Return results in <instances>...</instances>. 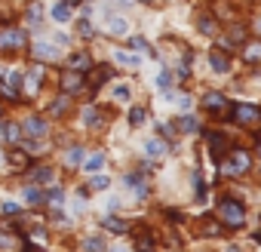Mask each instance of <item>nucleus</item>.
Returning a JSON list of instances; mask_svg holds the SVG:
<instances>
[{"mask_svg": "<svg viewBox=\"0 0 261 252\" xmlns=\"http://www.w3.org/2000/svg\"><path fill=\"white\" fill-rule=\"evenodd\" d=\"M218 221L227 224V228H243L246 224V206L233 197H224L218 203Z\"/></svg>", "mask_w": 261, "mask_h": 252, "instance_id": "1", "label": "nucleus"}, {"mask_svg": "<svg viewBox=\"0 0 261 252\" xmlns=\"http://www.w3.org/2000/svg\"><path fill=\"white\" fill-rule=\"evenodd\" d=\"M19 126H22V136H28L31 142H37V139H43V136L49 133V123H46V117H37V114L25 117V123H19Z\"/></svg>", "mask_w": 261, "mask_h": 252, "instance_id": "2", "label": "nucleus"}, {"mask_svg": "<svg viewBox=\"0 0 261 252\" xmlns=\"http://www.w3.org/2000/svg\"><path fill=\"white\" fill-rule=\"evenodd\" d=\"M230 117L240 126H252V123H261V108L258 105H233Z\"/></svg>", "mask_w": 261, "mask_h": 252, "instance_id": "3", "label": "nucleus"}, {"mask_svg": "<svg viewBox=\"0 0 261 252\" xmlns=\"http://www.w3.org/2000/svg\"><path fill=\"white\" fill-rule=\"evenodd\" d=\"M249 163H252V160H249V154H246V151H230V157L221 163V169H224V172L240 175V172H246V169H249Z\"/></svg>", "mask_w": 261, "mask_h": 252, "instance_id": "4", "label": "nucleus"}, {"mask_svg": "<svg viewBox=\"0 0 261 252\" xmlns=\"http://www.w3.org/2000/svg\"><path fill=\"white\" fill-rule=\"evenodd\" d=\"M25 31L19 28H7V31H0V49H22L25 46Z\"/></svg>", "mask_w": 261, "mask_h": 252, "instance_id": "5", "label": "nucleus"}, {"mask_svg": "<svg viewBox=\"0 0 261 252\" xmlns=\"http://www.w3.org/2000/svg\"><path fill=\"white\" fill-rule=\"evenodd\" d=\"M59 83H62V89H65V95H74V92H80V89H83V83H86V77H83V74H77V71H65Z\"/></svg>", "mask_w": 261, "mask_h": 252, "instance_id": "6", "label": "nucleus"}, {"mask_svg": "<svg viewBox=\"0 0 261 252\" xmlns=\"http://www.w3.org/2000/svg\"><path fill=\"white\" fill-rule=\"evenodd\" d=\"M34 59H40V62H56V59H59V49H56L53 43L37 40V43H34Z\"/></svg>", "mask_w": 261, "mask_h": 252, "instance_id": "7", "label": "nucleus"}, {"mask_svg": "<svg viewBox=\"0 0 261 252\" xmlns=\"http://www.w3.org/2000/svg\"><path fill=\"white\" fill-rule=\"evenodd\" d=\"M10 169H13V172H25V169H31V157H28V151H13V154H10Z\"/></svg>", "mask_w": 261, "mask_h": 252, "instance_id": "8", "label": "nucleus"}, {"mask_svg": "<svg viewBox=\"0 0 261 252\" xmlns=\"http://www.w3.org/2000/svg\"><path fill=\"white\" fill-rule=\"evenodd\" d=\"M243 62L246 65H261V40H252L243 46Z\"/></svg>", "mask_w": 261, "mask_h": 252, "instance_id": "9", "label": "nucleus"}, {"mask_svg": "<svg viewBox=\"0 0 261 252\" xmlns=\"http://www.w3.org/2000/svg\"><path fill=\"white\" fill-rule=\"evenodd\" d=\"M53 179H56V169L53 166H34L31 169V182L34 185H49Z\"/></svg>", "mask_w": 261, "mask_h": 252, "instance_id": "10", "label": "nucleus"}, {"mask_svg": "<svg viewBox=\"0 0 261 252\" xmlns=\"http://www.w3.org/2000/svg\"><path fill=\"white\" fill-rule=\"evenodd\" d=\"M68 65H71L68 71H77V74H83V71H89V68H92V59H89L86 53H74Z\"/></svg>", "mask_w": 261, "mask_h": 252, "instance_id": "11", "label": "nucleus"}, {"mask_svg": "<svg viewBox=\"0 0 261 252\" xmlns=\"http://www.w3.org/2000/svg\"><path fill=\"white\" fill-rule=\"evenodd\" d=\"M40 80H43V65H31V71L22 77V86L37 89V86H40Z\"/></svg>", "mask_w": 261, "mask_h": 252, "instance_id": "12", "label": "nucleus"}, {"mask_svg": "<svg viewBox=\"0 0 261 252\" xmlns=\"http://www.w3.org/2000/svg\"><path fill=\"white\" fill-rule=\"evenodd\" d=\"M203 108L206 111H221V108H227V98L221 92H206L203 95Z\"/></svg>", "mask_w": 261, "mask_h": 252, "instance_id": "13", "label": "nucleus"}, {"mask_svg": "<svg viewBox=\"0 0 261 252\" xmlns=\"http://www.w3.org/2000/svg\"><path fill=\"white\" fill-rule=\"evenodd\" d=\"M49 16H53V19H56L59 25H65V22H71V7L65 4V0H59V4H56V7L49 10Z\"/></svg>", "mask_w": 261, "mask_h": 252, "instance_id": "14", "label": "nucleus"}, {"mask_svg": "<svg viewBox=\"0 0 261 252\" xmlns=\"http://www.w3.org/2000/svg\"><path fill=\"white\" fill-rule=\"evenodd\" d=\"M25 136H22V126L19 123H4V142H13V145H19Z\"/></svg>", "mask_w": 261, "mask_h": 252, "instance_id": "15", "label": "nucleus"}, {"mask_svg": "<svg viewBox=\"0 0 261 252\" xmlns=\"http://www.w3.org/2000/svg\"><path fill=\"white\" fill-rule=\"evenodd\" d=\"M209 62H212V68L215 71H230V59H227V53H221V49H212V56H209Z\"/></svg>", "mask_w": 261, "mask_h": 252, "instance_id": "16", "label": "nucleus"}, {"mask_svg": "<svg viewBox=\"0 0 261 252\" xmlns=\"http://www.w3.org/2000/svg\"><path fill=\"white\" fill-rule=\"evenodd\" d=\"M101 228L111 231V234H126V231H129V224H126L123 218H117V215H108V218L101 221Z\"/></svg>", "mask_w": 261, "mask_h": 252, "instance_id": "17", "label": "nucleus"}, {"mask_svg": "<svg viewBox=\"0 0 261 252\" xmlns=\"http://www.w3.org/2000/svg\"><path fill=\"white\" fill-rule=\"evenodd\" d=\"M123 185H126L129 191H136L139 197H148V185H145V179H139V175H126Z\"/></svg>", "mask_w": 261, "mask_h": 252, "instance_id": "18", "label": "nucleus"}, {"mask_svg": "<svg viewBox=\"0 0 261 252\" xmlns=\"http://www.w3.org/2000/svg\"><path fill=\"white\" fill-rule=\"evenodd\" d=\"M145 154H148V157H154V160H160V157L166 154V142H160V139H148Z\"/></svg>", "mask_w": 261, "mask_h": 252, "instance_id": "19", "label": "nucleus"}, {"mask_svg": "<svg viewBox=\"0 0 261 252\" xmlns=\"http://www.w3.org/2000/svg\"><path fill=\"white\" fill-rule=\"evenodd\" d=\"M80 163H83V148H68V151H65V166L74 169V166H80Z\"/></svg>", "mask_w": 261, "mask_h": 252, "instance_id": "20", "label": "nucleus"}, {"mask_svg": "<svg viewBox=\"0 0 261 252\" xmlns=\"http://www.w3.org/2000/svg\"><path fill=\"white\" fill-rule=\"evenodd\" d=\"M114 59H117L120 65H126V68H139V65H142V59H139L136 53H123V49H120V53H114Z\"/></svg>", "mask_w": 261, "mask_h": 252, "instance_id": "21", "label": "nucleus"}, {"mask_svg": "<svg viewBox=\"0 0 261 252\" xmlns=\"http://www.w3.org/2000/svg\"><path fill=\"white\" fill-rule=\"evenodd\" d=\"M101 166H105V154H101V151H98V154H89V160H83V169H86V172H98Z\"/></svg>", "mask_w": 261, "mask_h": 252, "instance_id": "22", "label": "nucleus"}, {"mask_svg": "<svg viewBox=\"0 0 261 252\" xmlns=\"http://www.w3.org/2000/svg\"><path fill=\"white\" fill-rule=\"evenodd\" d=\"M108 31H111L114 37H123V34L129 31V25H126V19H108Z\"/></svg>", "mask_w": 261, "mask_h": 252, "instance_id": "23", "label": "nucleus"}, {"mask_svg": "<svg viewBox=\"0 0 261 252\" xmlns=\"http://www.w3.org/2000/svg\"><path fill=\"white\" fill-rule=\"evenodd\" d=\"M62 200H65V191H62V188H49V191L43 194V203H46V206H59Z\"/></svg>", "mask_w": 261, "mask_h": 252, "instance_id": "24", "label": "nucleus"}, {"mask_svg": "<svg viewBox=\"0 0 261 252\" xmlns=\"http://www.w3.org/2000/svg\"><path fill=\"white\" fill-rule=\"evenodd\" d=\"M175 130H181V133H197L200 123H197V117H181V120L175 123Z\"/></svg>", "mask_w": 261, "mask_h": 252, "instance_id": "25", "label": "nucleus"}, {"mask_svg": "<svg viewBox=\"0 0 261 252\" xmlns=\"http://www.w3.org/2000/svg\"><path fill=\"white\" fill-rule=\"evenodd\" d=\"M83 252H105V240H101V237H89V240H83Z\"/></svg>", "mask_w": 261, "mask_h": 252, "instance_id": "26", "label": "nucleus"}, {"mask_svg": "<svg viewBox=\"0 0 261 252\" xmlns=\"http://www.w3.org/2000/svg\"><path fill=\"white\" fill-rule=\"evenodd\" d=\"M108 77H111V68H95V74H92V83H89V86H92V89H98Z\"/></svg>", "mask_w": 261, "mask_h": 252, "instance_id": "27", "label": "nucleus"}, {"mask_svg": "<svg viewBox=\"0 0 261 252\" xmlns=\"http://www.w3.org/2000/svg\"><path fill=\"white\" fill-rule=\"evenodd\" d=\"M209 145H212V157L221 163V151H224V139L221 136H209Z\"/></svg>", "mask_w": 261, "mask_h": 252, "instance_id": "28", "label": "nucleus"}, {"mask_svg": "<svg viewBox=\"0 0 261 252\" xmlns=\"http://www.w3.org/2000/svg\"><path fill=\"white\" fill-rule=\"evenodd\" d=\"M25 200H28V203H43V191H40L37 185H28V188H25Z\"/></svg>", "mask_w": 261, "mask_h": 252, "instance_id": "29", "label": "nucleus"}, {"mask_svg": "<svg viewBox=\"0 0 261 252\" xmlns=\"http://www.w3.org/2000/svg\"><path fill=\"white\" fill-rule=\"evenodd\" d=\"M40 19H43V7H40V4H31V7H28V22H31V25H40Z\"/></svg>", "mask_w": 261, "mask_h": 252, "instance_id": "30", "label": "nucleus"}, {"mask_svg": "<svg viewBox=\"0 0 261 252\" xmlns=\"http://www.w3.org/2000/svg\"><path fill=\"white\" fill-rule=\"evenodd\" d=\"M83 123H86V126H98V123H101V117H98V111H95L92 105L83 111Z\"/></svg>", "mask_w": 261, "mask_h": 252, "instance_id": "31", "label": "nucleus"}, {"mask_svg": "<svg viewBox=\"0 0 261 252\" xmlns=\"http://www.w3.org/2000/svg\"><path fill=\"white\" fill-rule=\"evenodd\" d=\"M203 234H206V237H215V234H221V221H215V218H206V221H203Z\"/></svg>", "mask_w": 261, "mask_h": 252, "instance_id": "32", "label": "nucleus"}, {"mask_svg": "<svg viewBox=\"0 0 261 252\" xmlns=\"http://www.w3.org/2000/svg\"><path fill=\"white\" fill-rule=\"evenodd\" d=\"M129 123H133V126H139V123H145V108H133V111H129Z\"/></svg>", "mask_w": 261, "mask_h": 252, "instance_id": "33", "label": "nucleus"}, {"mask_svg": "<svg viewBox=\"0 0 261 252\" xmlns=\"http://www.w3.org/2000/svg\"><path fill=\"white\" fill-rule=\"evenodd\" d=\"M246 40V31L237 25V28H230V34H227V43H243Z\"/></svg>", "mask_w": 261, "mask_h": 252, "instance_id": "34", "label": "nucleus"}, {"mask_svg": "<svg viewBox=\"0 0 261 252\" xmlns=\"http://www.w3.org/2000/svg\"><path fill=\"white\" fill-rule=\"evenodd\" d=\"M157 86H160L163 92H169V86H172V74H169V71H160V77H157Z\"/></svg>", "mask_w": 261, "mask_h": 252, "instance_id": "35", "label": "nucleus"}, {"mask_svg": "<svg viewBox=\"0 0 261 252\" xmlns=\"http://www.w3.org/2000/svg\"><path fill=\"white\" fill-rule=\"evenodd\" d=\"M28 243H37V246H43V243H46V231H43V228L31 231V234H28Z\"/></svg>", "mask_w": 261, "mask_h": 252, "instance_id": "36", "label": "nucleus"}, {"mask_svg": "<svg viewBox=\"0 0 261 252\" xmlns=\"http://www.w3.org/2000/svg\"><path fill=\"white\" fill-rule=\"evenodd\" d=\"M108 185H111V179H105V175H95V179L89 182V188H92V191H105Z\"/></svg>", "mask_w": 261, "mask_h": 252, "instance_id": "37", "label": "nucleus"}, {"mask_svg": "<svg viewBox=\"0 0 261 252\" xmlns=\"http://www.w3.org/2000/svg\"><path fill=\"white\" fill-rule=\"evenodd\" d=\"M197 25H200V31H203V34H215V22H212V19H206V16H203Z\"/></svg>", "mask_w": 261, "mask_h": 252, "instance_id": "38", "label": "nucleus"}, {"mask_svg": "<svg viewBox=\"0 0 261 252\" xmlns=\"http://www.w3.org/2000/svg\"><path fill=\"white\" fill-rule=\"evenodd\" d=\"M65 111H68V98H56V102H53V114L59 117V114H65Z\"/></svg>", "mask_w": 261, "mask_h": 252, "instance_id": "39", "label": "nucleus"}, {"mask_svg": "<svg viewBox=\"0 0 261 252\" xmlns=\"http://www.w3.org/2000/svg\"><path fill=\"white\" fill-rule=\"evenodd\" d=\"M19 212H22V209H19L16 200H7V203H4V215H19Z\"/></svg>", "mask_w": 261, "mask_h": 252, "instance_id": "40", "label": "nucleus"}, {"mask_svg": "<svg viewBox=\"0 0 261 252\" xmlns=\"http://www.w3.org/2000/svg\"><path fill=\"white\" fill-rule=\"evenodd\" d=\"M0 95H4V98H13V102H19V92H16V89H10L7 83H0Z\"/></svg>", "mask_w": 261, "mask_h": 252, "instance_id": "41", "label": "nucleus"}, {"mask_svg": "<svg viewBox=\"0 0 261 252\" xmlns=\"http://www.w3.org/2000/svg\"><path fill=\"white\" fill-rule=\"evenodd\" d=\"M77 34H80V37H92V25H89V22L83 19V22L77 25Z\"/></svg>", "mask_w": 261, "mask_h": 252, "instance_id": "42", "label": "nucleus"}, {"mask_svg": "<svg viewBox=\"0 0 261 252\" xmlns=\"http://www.w3.org/2000/svg\"><path fill=\"white\" fill-rule=\"evenodd\" d=\"M114 98H117V102H126V98H129V86H117V89H114Z\"/></svg>", "mask_w": 261, "mask_h": 252, "instance_id": "43", "label": "nucleus"}, {"mask_svg": "<svg viewBox=\"0 0 261 252\" xmlns=\"http://www.w3.org/2000/svg\"><path fill=\"white\" fill-rule=\"evenodd\" d=\"M194 191H197V197H203V194H206V185H203V179H200V175L194 179Z\"/></svg>", "mask_w": 261, "mask_h": 252, "instance_id": "44", "label": "nucleus"}, {"mask_svg": "<svg viewBox=\"0 0 261 252\" xmlns=\"http://www.w3.org/2000/svg\"><path fill=\"white\" fill-rule=\"evenodd\" d=\"M129 43H133V49H148V40H142V37H133Z\"/></svg>", "mask_w": 261, "mask_h": 252, "instance_id": "45", "label": "nucleus"}, {"mask_svg": "<svg viewBox=\"0 0 261 252\" xmlns=\"http://www.w3.org/2000/svg\"><path fill=\"white\" fill-rule=\"evenodd\" d=\"M111 252H126V249H123V246H114V249H111Z\"/></svg>", "mask_w": 261, "mask_h": 252, "instance_id": "46", "label": "nucleus"}, {"mask_svg": "<svg viewBox=\"0 0 261 252\" xmlns=\"http://www.w3.org/2000/svg\"><path fill=\"white\" fill-rule=\"evenodd\" d=\"M0 142H4V123H0Z\"/></svg>", "mask_w": 261, "mask_h": 252, "instance_id": "47", "label": "nucleus"}, {"mask_svg": "<svg viewBox=\"0 0 261 252\" xmlns=\"http://www.w3.org/2000/svg\"><path fill=\"white\" fill-rule=\"evenodd\" d=\"M142 4H151V0H142Z\"/></svg>", "mask_w": 261, "mask_h": 252, "instance_id": "48", "label": "nucleus"}, {"mask_svg": "<svg viewBox=\"0 0 261 252\" xmlns=\"http://www.w3.org/2000/svg\"><path fill=\"white\" fill-rule=\"evenodd\" d=\"M258 154H261V145H258Z\"/></svg>", "mask_w": 261, "mask_h": 252, "instance_id": "49", "label": "nucleus"}, {"mask_svg": "<svg viewBox=\"0 0 261 252\" xmlns=\"http://www.w3.org/2000/svg\"><path fill=\"white\" fill-rule=\"evenodd\" d=\"M258 243H261V234H258Z\"/></svg>", "mask_w": 261, "mask_h": 252, "instance_id": "50", "label": "nucleus"}, {"mask_svg": "<svg viewBox=\"0 0 261 252\" xmlns=\"http://www.w3.org/2000/svg\"><path fill=\"white\" fill-rule=\"evenodd\" d=\"M0 114H4V108H0Z\"/></svg>", "mask_w": 261, "mask_h": 252, "instance_id": "51", "label": "nucleus"}, {"mask_svg": "<svg viewBox=\"0 0 261 252\" xmlns=\"http://www.w3.org/2000/svg\"><path fill=\"white\" fill-rule=\"evenodd\" d=\"M148 252H151V249H148Z\"/></svg>", "mask_w": 261, "mask_h": 252, "instance_id": "52", "label": "nucleus"}]
</instances>
